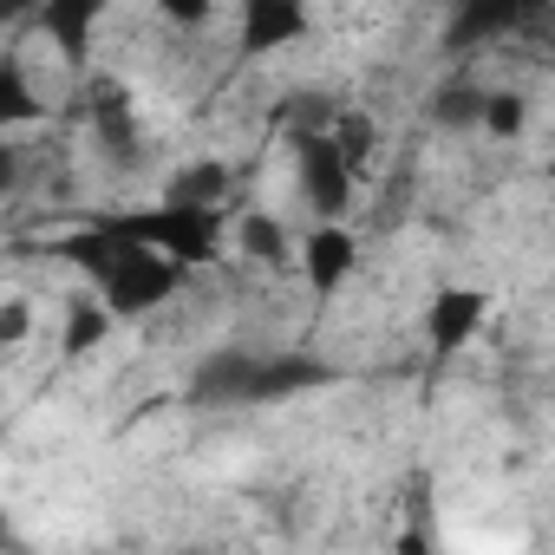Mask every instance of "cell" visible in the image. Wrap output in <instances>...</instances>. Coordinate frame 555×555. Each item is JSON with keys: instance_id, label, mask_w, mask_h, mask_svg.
Segmentation results:
<instances>
[{"instance_id": "9a60e30c", "label": "cell", "mask_w": 555, "mask_h": 555, "mask_svg": "<svg viewBox=\"0 0 555 555\" xmlns=\"http://www.w3.org/2000/svg\"><path fill=\"white\" fill-rule=\"evenodd\" d=\"M222 190H229V164H216V157L170 177V196H190V203H222Z\"/></svg>"}, {"instance_id": "8fae6325", "label": "cell", "mask_w": 555, "mask_h": 555, "mask_svg": "<svg viewBox=\"0 0 555 555\" xmlns=\"http://www.w3.org/2000/svg\"><path fill=\"white\" fill-rule=\"evenodd\" d=\"M112 321H118V314L105 308V295H99V288H92V295H73V308H66V340H60V347H66V353L79 360V353H92V347H105V334H112Z\"/></svg>"}, {"instance_id": "2e32d148", "label": "cell", "mask_w": 555, "mask_h": 555, "mask_svg": "<svg viewBox=\"0 0 555 555\" xmlns=\"http://www.w3.org/2000/svg\"><path fill=\"white\" fill-rule=\"evenodd\" d=\"M157 21H170V27H209L216 21V0H157Z\"/></svg>"}, {"instance_id": "30bf717a", "label": "cell", "mask_w": 555, "mask_h": 555, "mask_svg": "<svg viewBox=\"0 0 555 555\" xmlns=\"http://www.w3.org/2000/svg\"><path fill=\"white\" fill-rule=\"evenodd\" d=\"M483 105H490V86H477V79H444L431 92V118L444 131H483Z\"/></svg>"}, {"instance_id": "52a82bcc", "label": "cell", "mask_w": 555, "mask_h": 555, "mask_svg": "<svg viewBox=\"0 0 555 555\" xmlns=\"http://www.w3.org/2000/svg\"><path fill=\"white\" fill-rule=\"evenodd\" d=\"M353 268H360V235L334 216V222H314L301 235V274H308V288L314 295H340L353 282Z\"/></svg>"}, {"instance_id": "277c9868", "label": "cell", "mask_w": 555, "mask_h": 555, "mask_svg": "<svg viewBox=\"0 0 555 555\" xmlns=\"http://www.w3.org/2000/svg\"><path fill=\"white\" fill-rule=\"evenodd\" d=\"M353 177H360V164L347 157V144H340L334 131H301V138H295V190H301V203H308L314 222L347 216Z\"/></svg>"}, {"instance_id": "9c48e42d", "label": "cell", "mask_w": 555, "mask_h": 555, "mask_svg": "<svg viewBox=\"0 0 555 555\" xmlns=\"http://www.w3.org/2000/svg\"><path fill=\"white\" fill-rule=\"evenodd\" d=\"M529 8H542V0H470V8H457L451 14V34H444V47L451 53H470V47H490L496 34H509Z\"/></svg>"}, {"instance_id": "ac0fdd59", "label": "cell", "mask_w": 555, "mask_h": 555, "mask_svg": "<svg viewBox=\"0 0 555 555\" xmlns=\"http://www.w3.org/2000/svg\"><path fill=\"white\" fill-rule=\"evenodd\" d=\"M334 138L347 144V157H353V164H366V157H373V138H379V131H373V118H340V125H334Z\"/></svg>"}, {"instance_id": "d6986e66", "label": "cell", "mask_w": 555, "mask_h": 555, "mask_svg": "<svg viewBox=\"0 0 555 555\" xmlns=\"http://www.w3.org/2000/svg\"><path fill=\"white\" fill-rule=\"evenodd\" d=\"M438 8H444V14H457V8H470V0H438Z\"/></svg>"}, {"instance_id": "8992f818", "label": "cell", "mask_w": 555, "mask_h": 555, "mask_svg": "<svg viewBox=\"0 0 555 555\" xmlns=\"http://www.w3.org/2000/svg\"><path fill=\"white\" fill-rule=\"evenodd\" d=\"M483 321H490V295L451 282V288H438V295L425 301V347H431L438 360H451V353H464V347L483 334Z\"/></svg>"}, {"instance_id": "ba28073f", "label": "cell", "mask_w": 555, "mask_h": 555, "mask_svg": "<svg viewBox=\"0 0 555 555\" xmlns=\"http://www.w3.org/2000/svg\"><path fill=\"white\" fill-rule=\"evenodd\" d=\"M105 14H112V0H40V34L79 73V66H92V40H99Z\"/></svg>"}, {"instance_id": "3957f363", "label": "cell", "mask_w": 555, "mask_h": 555, "mask_svg": "<svg viewBox=\"0 0 555 555\" xmlns=\"http://www.w3.org/2000/svg\"><path fill=\"white\" fill-rule=\"evenodd\" d=\"M112 222H118L125 235L164 248V255L183 261V268H209V261H222V248L235 242V229L222 222V209H216V203H190V196H164V203L125 209V216H112Z\"/></svg>"}, {"instance_id": "6da1fadb", "label": "cell", "mask_w": 555, "mask_h": 555, "mask_svg": "<svg viewBox=\"0 0 555 555\" xmlns=\"http://www.w3.org/2000/svg\"><path fill=\"white\" fill-rule=\"evenodd\" d=\"M53 255L60 261H73L86 282L105 295V308L118 314V321H138V314H157L177 288H183V261H170L164 248H151V242H138V235H125L112 216H99V222H86V229H73V235H60L53 242Z\"/></svg>"}, {"instance_id": "4fadbf2b", "label": "cell", "mask_w": 555, "mask_h": 555, "mask_svg": "<svg viewBox=\"0 0 555 555\" xmlns=\"http://www.w3.org/2000/svg\"><path fill=\"white\" fill-rule=\"evenodd\" d=\"M34 118H40V99L27 92V66H21V53H8V60H0V125L21 131V125H34Z\"/></svg>"}, {"instance_id": "5b68a950", "label": "cell", "mask_w": 555, "mask_h": 555, "mask_svg": "<svg viewBox=\"0 0 555 555\" xmlns=\"http://www.w3.org/2000/svg\"><path fill=\"white\" fill-rule=\"evenodd\" d=\"M314 34L308 0H242V21H235V53L242 60H274Z\"/></svg>"}, {"instance_id": "5bb4252c", "label": "cell", "mask_w": 555, "mask_h": 555, "mask_svg": "<svg viewBox=\"0 0 555 555\" xmlns=\"http://www.w3.org/2000/svg\"><path fill=\"white\" fill-rule=\"evenodd\" d=\"M522 131H529V99H522L516 86H490V105H483V138L509 144V138H522Z\"/></svg>"}, {"instance_id": "7c38bea8", "label": "cell", "mask_w": 555, "mask_h": 555, "mask_svg": "<svg viewBox=\"0 0 555 555\" xmlns=\"http://www.w3.org/2000/svg\"><path fill=\"white\" fill-rule=\"evenodd\" d=\"M235 248L248 255V261H288V229H282V216H268V209H248L242 222H235Z\"/></svg>"}, {"instance_id": "e0dca14e", "label": "cell", "mask_w": 555, "mask_h": 555, "mask_svg": "<svg viewBox=\"0 0 555 555\" xmlns=\"http://www.w3.org/2000/svg\"><path fill=\"white\" fill-rule=\"evenodd\" d=\"M27 327H34L27 301H21V295H8V308H0V347H8V353H21V347H27Z\"/></svg>"}, {"instance_id": "7a4b0ae2", "label": "cell", "mask_w": 555, "mask_h": 555, "mask_svg": "<svg viewBox=\"0 0 555 555\" xmlns=\"http://www.w3.org/2000/svg\"><path fill=\"white\" fill-rule=\"evenodd\" d=\"M334 373L314 353H255V347H222L196 366L190 399L203 405H274V399H295L327 386Z\"/></svg>"}]
</instances>
